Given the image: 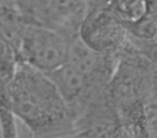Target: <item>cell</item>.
Masks as SVG:
<instances>
[{
    "instance_id": "1",
    "label": "cell",
    "mask_w": 157,
    "mask_h": 138,
    "mask_svg": "<svg viewBox=\"0 0 157 138\" xmlns=\"http://www.w3.org/2000/svg\"><path fill=\"white\" fill-rule=\"evenodd\" d=\"M11 107L37 138H53L76 131V116L46 73L18 61L10 82Z\"/></svg>"
},
{
    "instance_id": "2",
    "label": "cell",
    "mask_w": 157,
    "mask_h": 138,
    "mask_svg": "<svg viewBox=\"0 0 157 138\" xmlns=\"http://www.w3.org/2000/svg\"><path fill=\"white\" fill-rule=\"evenodd\" d=\"M68 38L56 29L28 24L17 49V59L44 73L66 63Z\"/></svg>"
},
{
    "instance_id": "3",
    "label": "cell",
    "mask_w": 157,
    "mask_h": 138,
    "mask_svg": "<svg viewBox=\"0 0 157 138\" xmlns=\"http://www.w3.org/2000/svg\"><path fill=\"white\" fill-rule=\"evenodd\" d=\"M46 75L65 103L75 113L76 120L88 104L102 93L110 83L101 78L82 73L68 63Z\"/></svg>"
},
{
    "instance_id": "4",
    "label": "cell",
    "mask_w": 157,
    "mask_h": 138,
    "mask_svg": "<svg viewBox=\"0 0 157 138\" xmlns=\"http://www.w3.org/2000/svg\"><path fill=\"white\" fill-rule=\"evenodd\" d=\"M127 33V26L111 10L85 14L78 28V37L88 46L107 54H116L124 46Z\"/></svg>"
},
{
    "instance_id": "5",
    "label": "cell",
    "mask_w": 157,
    "mask_h": 138,
    "mask_svg": "<svg viewBox=\"0 0 157 138\" xmlns=\"http://www.w3.org/2000/svg\"><path fill=\"white\" fill-rule=\"evenodd\" d=\"M146 109L144 103H138L122 112L111 138H152Z\"/></svg>"
},
{
    "instance_id": "6",
    "label": "cell",
    "mask_w": 157,
    "mask_h": 138,
    "mask_svg": "<svg viewBox=\"0 0 157 138\" xmlns=\"http://www.w3.org/2000/svg\"><path fill=\"white\" fill-rule=\"evenodd\" d=\"M28 23L24 20L15 5L0 2V36L17 52L18 45Z\"/></svg>"
},
{
    "instance_id": "7",
    "label": "cell",
    "mask_w": 157,
    "mask_h": 138,
    "mask_svg": "<svg viewBox=\"0 0 157 138\" xmlns=\"http://www.w3.org/2000/svg\"><path fill=\"white\" fill-rule=\"evenodd\" d=\"M111 11L125 25L141 22L148 14L147 0H115Z\"/></svg>"
},
{
    "instance_id": "8",
    "label": "cell",
    "mask_w": 157,
    "mask_h": 138,
    "mask_svg": "<svg viewBox=\"0 0 157 138\" xmlns=\"http://www.w3.org/2000/svg\"><path fill=\"white\" fill-rule=\"evenodd\" d=\"M0 133L1 138H20L18 120L11 107V97L0 95Z\"/></svg>"
},
{
    "instance_id": "9",
    "label": "cell",
    "mask_w": 157,
    "mask_h": 138,
    "mask_svg": "<svg viewBox=\"0 0 157 138\" xmlns=\"http://www.w3.org/2000/svg\"><path fill=\"white\" fill-rule=\"evenodd\" d=\"M17 64L14 48L0 36V82L11 81Z\"/></svg>"
},
{
    "instance_id": "10",
    "label": "cell",
    "mask_w": 157,
    "mask_h": 138,
    "mask_svg": "<svg viewBox=\"0 0 157 138\" xmlns=\"http://www.w3.org/2000/svg\"><path fill=\"white\" fill-rule=\"evenodd\" d=\"M69 138H97L95 133L88 128H78L68 135Z\"/></svg>"
},
{
    "instance_id": "11",
    "label": "cell",
    "mask_w": 157,
    "mask_h": 138,
    "mask_svg": "<svg viewBox=\"0 0 157 138\" xmlns=\"http://www.w3.org/2000/svg\"><path fill=\"white\" fill-rule=\"evenodd\" d=\"M0 2H5V3H10V5H14V3H15V0H0Z\"/></svg>"
},
{
    "instance_id": "12",
    "label": "cell",
    "mask_w": 157,
    "mask_h": 138,
    "mask_svg": "<svg viewBox=\"0 0 157 138\" xmlns=\"http://www.w3.org/2000/svg\"><path fill=\"white\" fill-rule=\"evenodd\" d=\"M69 135V134H68ZM68 135H63V136H58V137H53V138H69L68 137Z\"/></svg>"
},
{
    "instance_id": "13",
    "label": "cell",
    "mask_w": 157,
    "mask_h": 138,
    "mask_svg": "<svg viewBox=\"0 0 157 138\" xmlns=\"http://www.w3.org/2000/svg\"><path fill=\"white\" fill-rule=\"evenodd\" d=\"M0 138H1V133H0Z\"/></svg>"
}]
</instances>
